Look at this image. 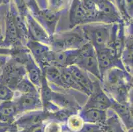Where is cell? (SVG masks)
I'll return each mask as SVG.
<instances>
[{
	"instance_id": "6da1fadb",
	"label": "cell",
	"mask_w": 133,
	"mask_h": 132,
	"mask_svg": "<svg viewBox=\"0 0 133 132\" xmlns=\"http://www.w3.org/2000/svg\"><path fill=\"white\" fill-rule=\"evenodd\" d=\"M46 118V114L42 113V112L31 114L23 116L18 119L16 122V125H17L19 128H23V129H26V128L41 125L43 121Z\"/></svg>"
},
{
	"instance_id": "7a4b0ae2",
	"label": "cell",
	"mask_w": 133,
	"mask_h": 132,
	"mask_svg": "<svg viewBox=\"0 0 133 132\" xmlns=\"http://www.w3.org/2000/svg\"><path fill=\"white\" fill-rule=\"evenodd\" d=\"M70 73L79 89H83L85 92L92 91L94 86L85 73H83L81 70L76 67H72L71 68Z\"/></svg>"
},
{
	"instance_id": "3957f363",
	"label": "cell",
	"mask_w": 133,
	"mask_h": 132,
	"mask_svg": "<svg viewBox=\"0 0 133 132\" xmlns=\"http://www.w3.org/2000/svg\"><path fill=\"white\" fill-rule=\"evenodd\" d=\"M82 119L90 123H103L106 120V114L104 110L94 108H88L82 115Z\"/></svg>"
},
{
	"instance_id": "277c9868",
	"label": "cell",
	"mask_w": 133,
	"mask_h": 132,
	"mask_svg": "<svg viewBox=\"0 0 133 132\" xmlns=\"http://www.w3.org/2000/svg\"><path fill=\"white\" fill-rule=\"evenodd\" d=\"M89 35L96 45L102 46L107 42L109 33L105 28L97 27L90 30Z\"/></svg>"
},
{
	"instance_id": "5b68a950",
	"label": "cell",
	"mask_w": 133,
	"mask_h": 132,
	"mask_svg": "<svg viewBox=\"0 0 133 132\" xmlns=\"http://www.w3.org/2000/svg\"><path fill=\"white\" fill-rule=\"evenodd\" d=\"M70 20L74 24L79 23L88 19V17L85 9L82 7L81 2L79 1H75L71 9Z\"/></svg>"
},
{
	"instance_id": "8992f818",
	"label": "cell",
	"mask_w": 133,
	"mask_h": 132,
	"mask_svg": "<svg viewBox=\"0 0 133 132\" xmlns=\"http://www.w3.org/2000/svg\"><path fill=\"white\" fill-rule=\"evenodd\" d=\"M110 105L111 102L108 98L103 93H98L92 98L88 105V108H94L101 110H105L106 108L109 107Z\"/></svg>"
},
{
	"instance_id": "52a82bcc",
	"label": "cell",
	"mask_w": 133,
	"mask_h": 132,
	"mask_svg": "<svg viewBox=\"0 0 133 132\" xmlns=\"http://www.w3.org/2000/svg\"><path fill=\"white\" fill-rule=\"evenodd\" d=\"M81 64L85 69L97 75L99 73L97 70V64L95 58L91 52L88 51L82 55Z\"/></svg>"
},
{
	"instance_id": "ba28073f",
	"label": "cell",
	"mask_w": 133,
	"mask_h": 132,
	"mask_svg": "<svg viewBox=\"0 0 133 132\" xmlns=\"http://www.w3.org/2000/svg\"><path fill=\"white\" fill-rule=\"evenodd\" d=\"M32 93H28L21 98L19 103L17 104L18 110L32 108L38 105V99Z\"/></svg>"
},
{
	"instance_id": "9c48e42d",
	"label": "cell",
	"mask_w": 133,
	"mask_h": 132,
	"mask_svg": "<svg viewBox=\"0 0 133 132\" xmlns=\"http://www.w3.org/2000/svg\"><path fill=\"white\" fill-rule=\"evenodd\" d=\"M105 122L104 126L101 128V132H124L117 118L112 117Z\"/></svg>"
},
{
	"instance_id": "30bf717a",
	"label": "cell",
	"mask_w": 133,
	"mask_h": 132,
	"mask_svg": "<svg viewBox=\"0 0 133 132\" xmlns=\"http://www.w3.org/2000/svg\"><path fill=\"white\" fill-rule=\"evenodd\" d=\"M111 54L108 50H101L98 54V61L99 67L103 70L107 68L111 65L112 61Z\"/></svg>"
},
{
	"instance_id": "8fae6325",
	"label": "cell",
	"mask_w": 133,
	"mask_h": 132,
	"mask_svg": "<svg viewBox=\"0 0 133 132\" xmlns=\"http://www.w3.org/2000/svg\"><path fill=\"white\" fill-rule=\"evenodd\" d=\"M30 26L31 28V31L33 33V35L36 38L40 40H45V38H46V35L44 31L32 19L30 20Z\"/></svg>"
},
{
	"instance_id": "7c38bea8",
	"label": "cell",
	"mask_w": 133,
	"mask_h": 132,
	"mask_svg": "<svg viewBox=\"0 0 133 132\" xmlns=\"http://www.w3.org/2000/svg\"><path fill=\"white\" fill-rule=\"evenodd\" d=\"M68 118V128L70 130L79 132L83 126V123H82V119L78 118V117H76V116H72V117Z\"/></svg>"
},
{
	"instance_id": "4fadbf2b",
	"label": "cell",
	"mask_w": 133,
	"mask_h": 132,
	"mask_svg": "<svg viewBox=\"0 0 133 132\" xmlns=\"http://www.w3.org/2000/svg\"><path fill=\"white\" fill-rule=\"evenodd\" d=\"M17 88L20 91L23 92L24 93H26V94L32 93L35 91V89L33 86L32 85V84L30 83L29 81H25V80L21 81L19 83Z\"/></svg>"
},
{
	"instance_id": "5bb4252c",
	"label": "cell",
	"mask_w": 133,
	"mask_h": 132,
	"mask_svg": "<svg viewBox=\"0 0 133 132\" xmlns=\"http://www.w3.org/2000/svg\"><path fill=\"white\" fill-rule=\"evenodd\" d=\"M29 74L32 83L35 84H38L41 83V75H40L39 71L37 68L33 66H30L29 68Z\"/></svg>"
},
{
	"instance_id": "9a60e30c",
	"label": "cell",
	"mask_w": 133,
	"mask_h": 132,
	"mask_svg": "<svg viewBox=\"0 0 133 132\" xmlns=\"http://www.w3.org/2000/svg\"><path fill=\"white\" fill-rule=\"evenodd\" d=\"M42 17L45 20L48 25H52L54 24L56 19H57V17L54 13H52V12L49 11H45L41 13Z\"/></svg>"
},
{
	"instance_id": "2e32d148",
	"label": "cell",
	"mask_w": 133,
	"mask_h": 132,
	"mask_svg": "<svg viewBox=\"0 0 133 132\" xmlns=\"http://www.w3.org/2000/svg\"><path fill=\"white\" fill-rule=\"evenodd\" d=\"M61 127L56 122H50L44 127V132H61Z\"/></svg>"
},
{
	"instance_id": "e0dca14e",
	"label": "cell",
	"mask_w": 133,
	"mask_h": 132,
	"mask_svg": "<svg viewBox=\"0 0 133 132\" xmlns=\"http://www.w3.org/2000/svg\"><path fill=\"white\" fill-rule=\"evenodd\" d=\"M47 76L49 79L52 80H56L58 79H60V73L57 69L54 67H50L46 71Z\"/></svg>"
},
{
	"instance_id": "ac0fdd59",
	"label": "cell",
	"mask_w": 133,
	"mask_h": 132,
	"mask_svg": "<svg viewBox=\"0 0 133 132\" xmlns=\"http://www.w3.org/2000/svg\"><path fill=\"white\" fill-rule=\"evenodd\" d=\"M69 116H70L69 112H66V111H60V112L54 114V117L58 121H61V122L67 120Z\"/></svg>"
},
{
	"instance_id": "d6986e66",
	"label": "cell",
	"mask_w": 133,
	"mask_h": 132,
	"mask_svg": "<svg viewBox=\"0 0 133 132\" xmlns=\"http://www.w3.org/2000/svg\"><path fill=\"white\" fill-rule=\"evenodd\" d=\"M18 132H44V127L41 124V125L37 126L23 129Z\"/></svg>"
},
{
	"instance_id": "ffe728a7",
	"label": "cell",
	"mask_w": 133,
	"mask_h": 132,
	"mask_svg": "<svg viewBox=\"0 0 133 132\" xmlns=\"http://www.w3.org/2000/svg\"><path fill=\"white\" fill-rule=\"evenodd\" d=\"M9 94V91L6 88H3L0 90V96L2 97H5Z\"/></svg>"
},
{
	"instance_id": "44dd1931",
	"label": "cell",
	"mask_w": 133,
	"mask_h": 132,
	"mask_svg": "<svg viewBox=\"0 0 133 132\" xmlns=\"http://www.w3.org/2000/svg\"><path fill=\"white\" fill-rule=\"evenodd\" d=\"M6 1H8V0H0V2H6Z\"/></svg>"
}]
</instances>
